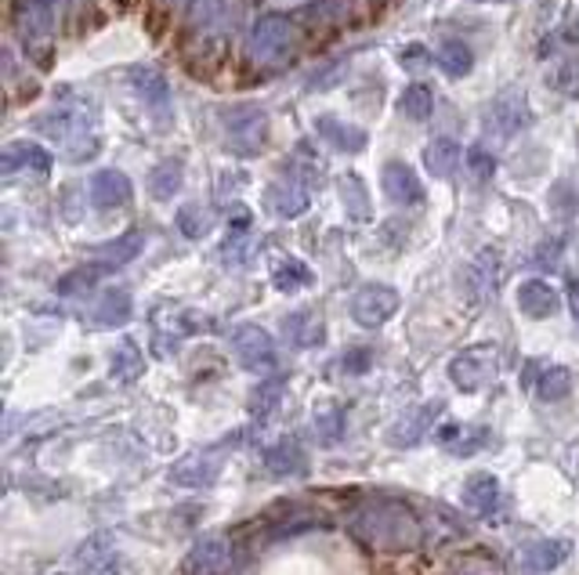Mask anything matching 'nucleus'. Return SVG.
Returning <instances> with one entry per match:
<instances>
[{
	"label": "nucleus",
	"instance_id": "2f4dec72",
	"mask_svg": "<svg viewBox=\"0 0 579 575\" xmlns=\"http://www.w3.org/2000/svg\"><path fill=\"white\" fill-rule=\"evenodd\" d=\"M398 109H402V116H409V120H428V116L435 113L431 87L428 84H409L406 91H402Z\"/></svg>",
	"mask_w": 579,
	"mask_h": 575
},
{
	"label": "nucleus",
	"instance_id": "6e6552de",
	"mask_svg": "<svg viewBox=\"0 0 579 575\" xmlns=\"http://www.w3.org/2000/svg\"><path fill=\"white\" fill-rule=\"evenodd\" d=\"M569 558V539H533L518 550V572L522 575H547L565 565Z\"/></svg>",
	"mask_w": 579,
	"mask_h": 575
},
{
	"label": "nucleus",
	"instance_id": "4468645a",
	"mask_svg": "<svg viewBox=\"0 0 579 575\" xmlns=\"http://www.w3.org/2000/svg\"><path fill=\"white\" fill-rule=\"evenodd\" d=\"M460 500H464L467 511H475L478 518H489V514H496V507H500V481H496V474H471L464 481V492H460Z\"/></svg>",
	"mask_w": 579,
	"mask_h": 575
},
{
	"label": "nucleus",
	"instance_id": "6ab92c4d",
	"mask_svg": "<svg viewBox=\"0 0 579 575\" xmlns=\"http://www.w3.org/2000/svg\"><path fill=\"white\" fill-rule=\"evenodd\" d=\"M315 134L319 138H326L329 145L340 149V152H362L366 149V131L362 127H351L345 120H337V116H319L315 120Z\"/></svg>",
	"mask_w": 579,
	"mask_h": 575
},
{
	"label": "nucleus",
	"instance_id": "72a5a7b5",
	"mask_svg": "<svg viewBox=\"0 0 579 575\" xmlns=\"http://www.w3.org/2000/svg\"><path fill=\"white\" fill-rule=\"evenodd\" d=\"M141 369H146V362H141V351L131 344V340H124V344L113 351V366H109V373H113L116 380L131 384V380L141 377Z\"/></svg>",
	"mask_w": 579,
	"mask_h": 575
},
{
	"label": "nucleus",
	"instance_id": "9d476101",
	"mask_svg": "<svg viewBox=\"0 0 579 575\" xmlns=\"http://www.w3.org/2000/svg\"><path fill=\"white\" fill-rule=\"evenodd\" d=\"M218 474H221L218 453H188L171 467V481L185 489H207Z\"/></svg>",
	"mask_w": 579,
	"mask_h": 575
},
{
	"label": "nucleus",
	"instance_id": "37998d69",
	"mask_svg": "<svg viewBox=\"0 0 579 575\" xmlns=\"http://www.w3.org/2000/svg\"><path fill=\"white\" fill-rule=\"evenodd\" d=\"M482 4H507V0H482Z\"/></svg>",
	"mask_w": 579,
	"mask_h": 575
},
{
	"label": "nucleus",
	"instance_id": "393cba45",
	"mask_svg": "<svg viewBox=\"0 0 579 575\" xmlns=\"http://www.w3.org/2000/svg\"><path fill=\"white\" fill-rule=\"evenodd\" d=\"M182 181H185V171H182V163L178 160H167V163H160V167H152L149 171V192L152 199H171L174 192L182 189Z\"/></svg>",
	"mask_w": 579,
	"mask_h": 575
},
{
	"label": "nucleus",
	"instance_id": "20e7f679",
	"mask_svg": "<svg viewBox=\"0 0 579 575\" xmlns=\"http://www.w3.org/2000/svg\"><path fill=\"white\" fill-rule=\"evenodd\" d=\"M496 373H500V351L493 344H475V348L460 351V355L449 362V380H453L464 395L482 391V387L496 380Z\"/></svg>",
	"mask_w": 579,
	"mask_h": 575
},
{
	"label": "nucleus",
	"instance_id": "4c0bfd02",
	"mask_svg": "<svg viewBox=\"0 0 579 575\" xmlns=\"http://www.w3.org/2000/svg\"><path fill=\"white\" fill-rule=\"evenodd\" d=\"M279 395H282V384H279V380L262 384V387L254 391V413H257V416H268L271 409L279 406Z\"/></svg>",
	"mask_w": 579,
	"mask_h": 575
},
{
	"label": "nucleus",
	"instance_id": "79ce46f5",
	"mask_svg": "<svg viewBox=\"0 0 579 575\" xmlns=\"http://www.w3.org/2000/svg\"><path fill=\"white\" fill-rule=\"evenodd\" d=\"M565 40H572V44H579V22H576V26H569V30H565Z\"/></svg>",
	"mask_w": 579,
	"mask_h": 575
},
{
	"label": "nucleus",
	"instance_id": "473e14b6",
	"mask_svg": "<svg viewBox=\"0 0 579 575\" xmlns=\"http://www.w3.org/2000/svg\"><path fill=\"white\" fill-rule=\"evenodd\" d=\"M210 228H215V214H210V207L188 203V207L178 210V232L185 239H204Z\"/></svg>",
	"mask_w": 579,
	"mask_h": 575
},
{
	"label": "nucleus",
	"instance_id": "58836bf2",
	"mask_svg": "<svg viewBox=\"0 0 579 575\" xmlns=\"http://www.w3.org/2000/svg\"><path fill=\"white\" fill-rule=\"evenodd\" d=\"M373 366V351L370 348H351L345 359H340V369L345 373H366Z\"/></svg>",
	"mask_w": 579,
	"mask_h": 575
},
{
	"label": "nucleus",
	"instance_id": "412c9836",
	"mask_svg": "<svg viewBox=\"0 0 579 575\" xmlns=\"http://www.w3.org/2000/svg\"><path fill=\"white\" fill-rule=\"evenodd\" d=\"M4 171H37L47 174L51 171V152L40 149L37 142H15L4 149Z\"/></svg>",
	"mask_w": 579,
	"mask_h": 575
},
{
	"label": "nucleus",
	"instance_id": "dca6fc26",
	"mask_svg": "<svg viewBox=\"0 0 579 575\" xmlns=\"http://www.w3.org/2000/svg\"><path fill=\"white\" fill-rule=\"evenodd\" d=\"M282 333L293 348H319L326 340V322L315 312H293L282 319Z\"/></svg>",
	"mask_w": 579,
	"mask_h": 575
},
{
	"label": "nucleus",
	"instance_id": "bb28decb",
	"mask_svg": "<svg viewBox=\"0 0 579 575\" xmlns=\"http://www.w3.org/2000/svg\"><path fill=\"white\" fill-rule=\"evenodd\" d=\"M340 203H345V210H348L351 221H370V214H373L370 192H366V185L356 178V174L340 178Z\"/></svg>",
	"mask_w": 579,
	"mask_h": 575
},
{
	"label": "nucleus",
	"instance_id": "2eb2a0df",
	"mask_svg": "<svg viewBox=\"0 0 579 575\" xmlns=\"http://www.w3.org/2000/svg\"><path fill=\"white\" fill-rule=\"evenodd\" d=\"M19 30H22V40L26 44H44L47 33H51V0H19Z\"/></svg>",
	"mask_w": 579,
	"mask_h": 575
},
{
	"label": "nucleus",
	"instance_id": "4be33fe9",
	"mask_svg": "<svg viewBox=\"0 0 579 575\" xmlns=\"http://www.w3.org/2000/svg\"><path fill=\"white\" fill-rule=\"evenodd\" d=\"M460 160H464V152H460L453 138H435V142L424 149V167H428L431 178H439V181L460 167Z\"/></svg>",
	"mask_w": 579,
	"mask_h": 575
},
{
	"label": "nucleus",
	"instance_id": "f8f14e48",
	"mask_svg": "<svg viewBox=\"0 0 579 575\" xmlns=\"http://www.w3.org/2000/svg\"><path fill=\"white\" fill-rule=\"evenodd\" d=\"M518 308H522V315H529V319H547V315L561 308V297L547 279H525V283L518 286Z\"/></svg>",
	"mask_w": 579,
	"mask_h": 575
},
{
	"label": "nucleus",
	"instance_id": "423d86ee",
	"mask_svg": "<svg viewBox=\"0 0 579 575\" xmlns=\"http://www.w3.org/2000/svg\"><path fill=\"white\" fill-rule=\"evenodd\" d=\"M398 312V293L392 286H362L356 297H351V319L366 330H377V326H384L392 315Z\"/></svg>",
	"mask_w": 579,
	"mask_h": 575
},
{
	"label": "nucleus",
	"instance_id": "7c9ffc66",
	"mask_svg": "<svg viewBox=\"0 0 579 575\" xmlns=\"http://www.w3.org/2000/svg\"><path fill=\"white\" fill-rule=\"evenodd\" d=\"M435 66H439L445 77H467L471 66H475V55H471L467 44H442V48L435 51Z\"/></svg>",
	"mask_w": 579,
	"mask_h": 575
},
{
	"label": "nucleus",
	"instance_id": "7ed1b4c3",
	"mask_svg": "<svg viewBox=\"0 0 579 575\" xmlns=\"http://www.w3.org/2000/svg\"><path fill=\"white\" fill-rule=\"evenodd\" d=\"M268 142V116L257 105H240L224 113V145L235 156H257Z\"/></svg>",
	"mask_w": 579,
	"mask_h": 575
},
{
	"label": "nucleus",
	"instance_id": "e433bc0d",
	"mask_svg": "<svg viewBox=\"0 0 579 575\" xmlns=\"http://www.w3.org/2000/svg\"><path fill=\"white\" fill-rule=\"evenodd\" d=\"M467 167H471V174H475L478 181H489L493 174H496V160H493V152L475 145V149L467 152Z\"/></svg>",
	"mask_w": 579,
	"mask_h": 575
},
{
	"label": "nucleus",
	"instance_id": "f257e3e1",
	"mask_svg": "<svg viewBox=\"0 0 579 575\" xmlns=\"http://www.w3.org/2000/svg\"><path fill=\"white\" fill-rule=\"evenodd\" d=\"M351 532L362 543H370L387 554H402V550H417L424 543V528L406 503L398 500H370L351 514Z\"/></svg>",
	"mask_w": 579,
	"mask_h": 575
},
{
	"label": "nucleus",
	"instance_id": "5701e85b",
	"mask_svg": "<svg viewBox=\"0 0 579 575\" xmlns=\"http://www.w3.org/2000/svg\"><path fill=\"white\" fill-rule=\"evenodd\" d=\"M127 319H131V293L127 290L102 293V301L94 304V322L109 330V326H124Z\"/></svg>",
	"mask_w": 579,
	"mask_h": 575
},
{
	"label": "nucleus",
	"instance_id": "a19ab883",
	"mask_svg": "<svg viewBox=\"0 0 579 575\" xmlns=\"http://www.w3.org/2000/svg\"><path fill=\"white\" fill-rule=\"evenodd\" d=\"M569 304H572V319L579 322V279H569Z\"/></svg>",
	"mask_w": 579,
	"mask_h": 575
},
{
	"label": "nucleus",
	"instance_id": "c85d7f7f",
	"mask_svg": "<svg viewBox=\"0 0 579 575\" xmlns=\"http://www.w3.org/2000/svg\"><path fill=\"white\" fill-rule=\"evenodd\" d=\"M141 243H146V239H141L138 232H127L124 239H116L109 246H99V265L109 272V268H120L127 261H135L138 250H141Z\"/></svg>",
	"mask_w": 579,
	"mask_h": 575
},
{
	"label": "nucleus",
	"instance_id": "f704fd0d",
	"mask_svg": "<svg viewBox=\"0 0 579 575\" xmlns=\"http://www.w3.org/2000/svg\"><path fill=\"white\" fill-rule=\"evenodd\" d=\"M271 279H276V290L282 293H298L304 286H312V272H309V265H301L298 257H287L276 272H271Z\"/></svg>",
	"mask_w": 579,
	"mask_h": 575
},
{
	"label": "nucleus",
	"instance_id": "c756f323",
	"mask_svg": "<svg viewBox=\"0 0 579 575\" xmlns=\"http://www.w3.org/2000/svg\"><path fill=\"white\" fill-rule=\"evenodd\" d=\"M268 203L279 218H298L309 210V192L298 189V185H276V189L268 192Z\"/></svg>",
	"mask_w": 579,
	"mask_h": 575
},
{
	"label": "nucleus",
	"instance_id": "39448f33",
	"mask_svg": "<svg viewBox=\"0 0 579 575\" xmlns=\"http://www.w3.org/2000/svg\"><path fill=\"white\" fill-rule=\"evenodd\" d=\"M232 355L251 373H268L276 366V344H271V337L254 322H243L232 330Z\"/></svg>",
	"mask_w": 579,
	"mask_h": 575
},
{
	"label": "nucleus",
	"instance_id": "aec40b11",
	"mask_svg": "<svg viewBox=\"0 0 579 575\" xmlns=\"http://www.w3.org/2000/svg\"><path fill=\"white\" fill-rule=\"evenodd\" d=\"M304 453H301V445L293 442V438H282L276 442L271 449L265 453V471L271 478H293V474H304Z\"/></svg>",
	"mask_w": 579,
	"mask_h": 575
},
{
	"label": "nucleus",
	"instance_id": "b1692460",
	"mask_svg": "<svg viewBox=\"0 0 579 575\" xmlns=\"http://www.w3.org/2000/svg\"><path fill=\"white\" fill-rule=\"evenodd\" d=\"M345 427H348V420H345V409H337V406H326V409H319L315 420H312V438L315 445H337L340 438H345Z\"/></svg>",
	"mask_w": 579,
	"mask_h": 575
},
{
	"label": "nucleus",
	"instance_id": "ddd939ff",
	"mask_svg": "<svg viewBox=\"0 0 579 575\" xmlns=\"http://www.w3.org/2000/svg\"><path fill=\"white\" fill-rule=\"evenodd\" d=\"M229 568H232V550L218 536L199 539L196 550L188 554V572L193 575H229Z\"/></svg>",
	"mask_w": 579,
	"mask_h": 575
},
{
	"label": "nucleus",
	"instance_id": "0eeeda50",
	"mask_svg": "<svg viewBox=\"0 0 579 575\" xmlns=\"http://www.w3.org/2000/svg\"><path fill=\"white\" fill-rule=\"evenodd\" d=\"M489 124L496 134L511 138L518 131H525L529 124H533V109H529V98L522 87H507L500 95L493 98L489 105Z\"/></svg>",
	"mask_w": 579,
	"mask_h": 575
},
{
	"label": "nucleus",
	"instance_id": "cd10ccee",
	"mask_svg": "<svg viewBox=\"0 0 579 575\" xmlns=\"http://www.w3.org/2000/svg\"><path fill=\"white\" fill-rule=\"evenodd\" d=\"M536 395L543 402H561V398L572 395V369L569 366H547L540 373Z\"/></svg>",
	"mask_w": 579,
	"mask_h": 575
},
{
	"label": "nucleus",
	"instance_id": "1a4fd4ad",
	"mask_svg": "<svg viewBox=\"0 0 579 575\" xmlns=\"http://www.w3.org/2000/svg\"><path fill=\"white\" fill-rule=\"evenodd\" d=\"M381 189H384L387 199H392V203H402V207L420 203V199H424L420 178L413 174L409 163H402V160L384 163V171H381Z\"/></svg>",
	"mask_w": 579,
	"mask_h": 575
},
{
	"label": "nucleus",
	"instance_id": "f03ea898",
	"mask_svg": "<svg viewBox=\"0 0 579 575\" xmlns=\"http://www.w3.org/2000/svg\"><path fill=\"white\" fill-rule=\"evenodd\" d=\"M246 48L262 66H276L282 58H290L298 48V26L287 15H262L251 26V37H246Z\"/></svg>",
	"mask_w": 579,
	"mask_h": 575
},
{
	"label": "nucleus",
	"instance_id": "a211bd4d",
	"mask_svg": "<svg viewBox=\"0 0 579 575\" xmlns=\"http://www.w3.org/2000/svg\"><path fill=\"white\" fill-rule=\"evenodd\" d=\"M442 413V402H431V406H420V409H413V413H406L398 420V424L392 427V445H417L424 434L431 431L435 424V416Z\"/></svg>",
	"mask_w": 579,
	"mask_h": 575
},
{
	"label": "nucleus",
	"instance_id": "f3484780",
	"mask_svg": "<svg viewBox=\"0 0 579 575\" xmlns=\"http://www.w3.org/2000/svg\"><path fill=\"white\" fill-rule=\"evenodd\" d=\"M80 572L84 575H116V543L109 536H91L84 547H80Z\"/></svg>",
	"mask_w": 579,
	"mask_h": 575
},
{
	"label": "nucleus",
	"instance_id": "c9c22d12",
	"mask_svg": "<svg viewBox=\"0 0 579 575\" xmlns=\"http://www.w3.org/2000/svg\"><path fill=\"white\" fill-rule=\"evenodd\" d=\"M554 91H561L565 98H579V58H572V62H565L558 73L551 77Z\"/></svg>",
	"mask_w": 579,
	"mask_h": 575
},
{
	"label": "nucleus",
	"instance_id": "a878e982",
	"mask_svg": "<svg viewBox=\"0 0 579 575\" xmlns=\"http://www.w3.org/2000/svg\"><path fill=\"white\" fill-rule=\"evenodd\" d=\"M135 91L141 95V102L149 105V109L163 113L171 105V87L167 80H163L160 73H149V69H141V73H135Z\"/></svg>",
	"mask_w": 579,
	"mask_h": 575
},
{
	"label": "nucleus",
	"instance_id": "ea45409f",
	"mask_svg": "<svg viewBox=\"0 0 579 575\" xmlns=\"http://www.w3.org/2000/svg\"><path fill=\"white\" fill-rule=\"evenodd\" d=\"M420 58H428V55H424V48H420V44H409L406 51H398V62H402V66H417Z\"/></svg>",
	"mask_w": 579,
	"mask_h": 575
},
{
	"label": "nucleus",
	"instance_id": "9b49d317",
	"mask_svg": "<svg viewBox=\"0 0 579 575\" xmlns=\"http://www.w3.org/2000/svg\"><path fill=\"white\" fill-rule=\"evenodd\" d=\"M91 203L99 210H120L131 203V181L124 171H99L91 178Z\"/></svg>",
	"mask_w": 579,
	"mask_h": 575
}]
</instances>
